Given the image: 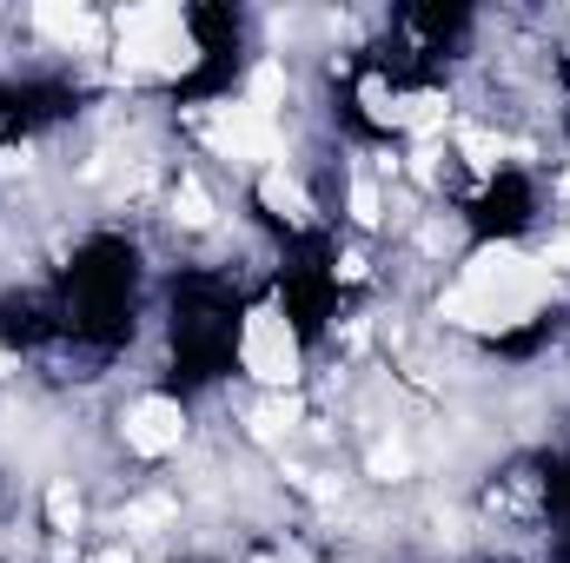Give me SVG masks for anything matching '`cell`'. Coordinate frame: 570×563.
Wrapping results in <instances>:
<instances>
[{"label":"cell","mask_w":570,"mask_h":563,"mask_svg":"<svg viewBox=\"0 0 570 563\" xmlns=\"http://www.w3.org/2000/svg\"><path fill=\"white\" fill-rule=\"evenodd\" d=\"M193 134H199V146L213 152V159H226L233 172H273V166H292V127L285 120H273V113H259L253 100H199L193 113Z\"/></svg>","instance_id":"3957f363"},{"label":"cell","mask_w":570,"mask_h":563,"mask_svg":"<svg viewBox=\"0 0 570 563\" xmlns=\"http://www.w3.org/2000/svg\"><path fill=\"white\" fill-rule=\"evenodd\" d=\"M365 477H372V484H412V477H419L412 437H405V431H379L372 451H365Z\"/></svg>","instance_id":"7c38bea8"},{"label":"cell","mask_w":570,"mask_h":563,"mask_svg":"<svg viewBox=\"0 0 570 563\" xmlns=\"http://www.w3.org/2000/svg\"><path fill=\"white\" fill-rule=\"evenodd\" d=\"M40 517H47V537H67V544H80V524H87L80 477H47V491H40Z\"/></svg>","instance_id":"8fae6325"},{"label":"cell","mask_w":570,"mask_h":563,"mask_svg":"<svg viewBox=\"0 0 570 563\" xmlns=\"http://www.w3.org/2000/svg\"><path fill=\"white\" fill-rule=\"evenodd\" d=\"M332 279H338V285H365V279H372V259H365V246H345V253L332 259Z\"/></svg>","instance_id":"5bb4252c"},{"label":"cell","mask_w":570,"mask_h":563,"mask_svg":"<svg viewBox=\"0 0 570 563\" xmlns=\"http://www.w3.org/2000/svg\"><path fill=\"white\" fill-rule=\"evenodd\" d=\"M186 437H193V418H186V405H179L173 392H140V398L120 405V444H127V457H140V464L179 457Z\"/></svg>","instance_id":"5b68a950"},{"label":"cell","mask_w":570,"mask_h":563,"mask_svg":"<svg viewBox=\"0 0 570 563\" xmlns=\"http://www.w3.org/2000/svg\"><path fill=\"white\" fill-rule=\"evenodd\" d=\"M345 219H352L358 233H379V226L392 219V186L372 179L358 159H352V179H345Z\"/></svg>","instance_id":"30bf717a"},{"label":"cell","mask_w":570,"mask_h":563,"mask_svg":"<svg viewBox=\"0 0 570 563\" xmlns=\"http://www.w3.org/2000/svg\"><path fill=\"white\" fill-rule=\"evenodd\" d=\"M159 206H166V219H173L179 233H219V226H226L219 192H213L193 166H179V172H173V186H166V199H159Z\"/></svg>","instance_id":"9c48e42d"},{"label":"cell","mask_w":570,"mask_h":563,"mask_svg":"<svg viewBox=\"0 0 570 563\" xmlns=\"http://www.w3.org/2000/svg\"><path fill=\"white\" fill-rule=\"evenodd\" d=\"M107 67L127 87H166L206 67V40L186 7H120L107 13Z\"/></svg>","instance_id":"7a4b0ae2"},{"label":"cell","mask_w":570,"mask_h":563,"mask_svg":"<svg viewBox=\"0 0 570 563\" xmlns=\"http://www.w3.org/2000/svg\"><path fill=\"white\" fill-rule=\"evenodd\" d=\"M233 352H239V372L259 392H305V338H298V325H292V312L279 298H253L239 312Z\"/></svg>","instance_id":"277c9868"},{"label":"cell","mask_w":570,"mask_h":563,"mask_svg":"<svg viewBox=\"0 0 570 563\" xmlns=\"http://www.w3.org/2000/svg\"><path fill=\"white\" fill-rule=\"evenodd\" d=\"M253 199L266 206V219L285 226V233H312V226H318V192L305 186L298 166H273V172H259V179H253Z\"/></svg>","instance_id":"52a82bcc"},{"label":"cell","mask_w":570,"mask_h":563,"mask_svg":"<svg viewBox=\"0 0 570 563\" xmlns=\"http://www.w3.org/2000/svg\"><path fill=\"white\" fill-rule=\"evenodd\" d=\"M27 33L40 53H107V13L94 7H27Z\"/></svg>","instance_id":"8992f818"},{"label":"cell","mask_w":570,"mask_h":563,"mask_svg":"<svg viewBox=\"0 0 570 563\" xmlns=\"http://www.w3.org/2000/svg\"><path fill=\"white\" fill-rule=\"evenodd\" d=\"M13 372H20V352H13V345L0 338V378H13Z\"/></svg>","instance_id":"9a60e30c"},{"label":"cell","mask_w":570,"mask_h":563,"mask_svg":"<svg viewBox=\"0 0 570 563\" xmlns=\"http://www.w3.org/2000/svg\"><path fill=\"white\" fill-rule=\"evenodd\" d=\"M558 298V273H544V259L518 239H484L458 259V279L431 298L444 332H471V338H498L531 325L544 305Z\"/></svg>","instance_id":"6da1fadb"},{"label":"cell","mask_w":570,"mask_h":563,"mask_svg":"<svg viewBox=\"0 0 570 563\" xmlns=\"http://www.w3.org/2000/svg\"><path fill=\"white\" fill-rule=\"evenodd\" d=\"M399 107H405V87H392V73H365L358 80V113H365V127L372 134H399Z\"/></svg>","instance_id":"4fadbf2b"},{"label":"cell","mask_w":570,"mask_h":563,"mask_svg":"<svg viewBox=\"0 0 570 563\" xmlns=\"http://www.w3.org/2000/svg\"><path fill=\"white\" fill-rule=\"evenodd\" d=\"M298 424H312L305 418V392H259V398L246 405V437H253L259 451H279L285 457V444L298 437Z\"/></svg>","instance_id":"ba28073f"}]
</instances>
